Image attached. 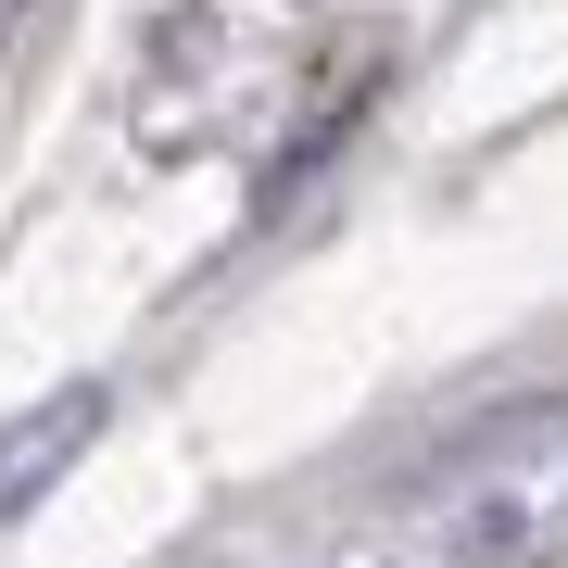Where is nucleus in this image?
Masks as SVG:
<instances>
[{"mask_svg": "<svg viewBox=\"0 0 568 568\" xmlns=\"http://www.w3.org/2000/svg\"><path fill=\"white\" fill-rule=\"evenodd\" d=\"M443 556H530V544H568V417L518 429L506 455H480L467 480L443 493Z\"/></svg>", "mask_w": 568, "mask_h": 568, "instance_id": "obj_1", "label": "nucleus"}]
</instances>
